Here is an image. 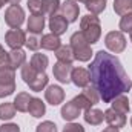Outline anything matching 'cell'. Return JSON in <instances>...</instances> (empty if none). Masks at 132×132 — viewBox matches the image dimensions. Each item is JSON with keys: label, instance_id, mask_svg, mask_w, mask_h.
Listing matches in <instances>:
<instances>
[{"label": "cell", "instance_id": "6da1fadb", "mask_svg": "<svg viewBox=\"0 0 132 132\" xmlns=\"http://www.w3.org/2000/svg\"><path fill=\"white\" fill-rule=\"evenodd\" d=\"M89 74L92 86L98 91L100 98L104 103H111L115 97L131 91L132 88V80L123 69L121 62L106 51L95 52L89 66Z\"/></svg>", "mask_w": 132, "mask_h": 132}, {"label": "cell", "instance_id": "7a4b0ae2", "mask_svg": "<svg viewBox=\"0 0 132 132\" xmlns=\"http://www.w3.org/2000/svg\"><path fill=\"white\" fill-rule=\"evenodd\" d=\"M80 32L83 34V37L88 40L89 45L97 43L101 37V25H100V19L94 14H88L85 17H81L80 20Z\"/></svg>", "mask_w": 132, "mask_h": 132}, {"label": "cell", "instance_id": "3957f363", "mask_svg": "<svg viewBox=\"0 0 132 132\" xmlns=\"http://www.w3.org/2000/svg\"><path fill=\"white\" fill-rule=\"evenodd\" d=\"M71 48H72V52H74V57L75 60L78 62H89L91 57H92V49H91V45L88 43V40L83 37L81 32H74L71 35Z\"/></svg>", "mask_w": 132, "mask_h": 132}, {"label": "cell", "instance_id": "277c9868", "mask_svg": "<svg viewBox=\"0 0 132 132\" xmlns=\"http://www.w3.org/2000/svg\"><path fill=\"white\" fill-rule=\"evenodd\" d=\"M104 45L111 52L120 54L126 49V38L121 31H111L104 37Z\"/></svg>", "mask_w": 132, "mask_h": 132}, {"label": "cell", "instance_id": "5b68a950", "mask_svg": "<svg viewBox=\"0 0 132 132\" xmlns=\"http://www.w3.org/2000/svg\"><path fill=\"white\" fill-rule=\"evenodd\" d=\"M5 22L9 28H20L25 22V11L20 5H11L5 11Z\"/></svg>", "mask_w": 132, "mask_h": 132}, {"label": "cell", "instance_id": "8992f818", "mask_svg": "<svg viewBox=\"0 0 132 132\" xmlns=\"http://www.w3.org/2000/svg\"><path fill=\"white\" fill-rule=\"evenodd\" d=\"M5 42L11 49H20L26 42V34L20 28H12L5 34Z\"/></svg>", "mask_w": 132, "mask_h": 132}, {"label": "cell", "instance_id": "52a82bcc", "mask_svg": "<svg viewBox=\"0 0 132 132\" xmlns=\"http://www.w3.org/2000/svg\"><path fill=\"white\" fill-rule=\"evenodd\" d=\"M59 11H60V15H63L69 23H72V22H77V19H78L80 6L74 0H66V2H63L60 5V9Z\"/></svg>", "mask_w": 132, "mask_h": 132}, {"label": "cell", "instance_id": "ba28073f", "mask_svg": "<svg viewBox=\"0 0 132 132\" xmlns=\"http://www.w3.org/2000/svg\"><path fill=\"white\" fill-rule=\"evenodd\" d=\"M72 63H63V62H57L52 68V74L54 77L60 81V83H69L71 81V72H72Z\"/></svg>", "mask_w": 132, "mask_h": 132}, {"label": "cell", "instance_id": "9c48e42d", "mask_svg": "<svg viewBox=\"0 0 132 132\" xmlns=\"http://www.w3.org/2000/svg\"><path fill=\"white\" fill-rule=\"evenodd\" d=\"M71 81L77 86V88H86L91 81V74L89 69L85 68H74L71 72Z\"/></svg>", "mask_w": 132, "mask_h": 132}, {"label": "cell", "instance_id": "30bf717a", "mask_svg": "<svg viewBox=\"0 0 132 132\" xmlns=\"http://www.w3.org/2000/svg\"><path fill=\"white\" fill-rule=\"evenodd\" d=\"M104 120H106V123H108L109 126L117 128V129H120V128H123V126L126 125V117H125V114H121V112H118V111H115V109H112V108H109V109L104 111Z\"/></svg>", "mask_w": 132, "mask_h": 132}, {"label": "cell", "instance_id": "8fae6325", "mask_svg": "<svg viewBox=\"0 0 132 132\" xmlns=\"http://www.w3.org/2000/svg\"><path fill=\"white\" fill-rule=\"evenodd\" d=\"M45 98H46V101L49 104L57 106V104L63 103V100H65V91L60 86H57V85H51L45 91Z\"/></svg>", "mask_w": 132, "mask_h": 132}, {"label": "cell", "instance_id": "7c38bea8", "mask_svg": "<svg viewBox=\"0 0 132 132\" xmlns=\"http://www.w3.org/2000/svg\"><path fill=\"white\" fill-rule=\"evenodd\" d=\"M68 20H66L63 15H60V14H54V15H51L49 17V29H51V32L55 34V35H62V34L66 32V29H68Z\"/></svg>", "mask_w": 132, "mask_h": 132}, {"label": "cell", "instance_id": "4fadbf2b", "mask_svg": "<svg viewBox=\"0 0 132 132\" xmlns=\"http://www.w3.org/2000/svg\"><path fill=\"white\" fill-rule=\"evenodd\" d=\"M25 63H26V54H25V51H22V49H12L11 52H8V65L11 66L14 71L17 68H22Z\"/></svg>", "mask_w": 132, "mask_h": 132}, {"label": "cell", "instance_id": "5bb4252c", "mask_svg": "<svg viewBox=\"0 0 132 132\" xmlns=\"http://www.w3.org/2000/svg\"><path fill=\"white\" fill-rule=\"evenodd\" d=\"M40 46L43 49H46V51H57L62 46V40H60L59 35H55L52 32L46 34V35H43L40 38Z\"/></svg>", "mask_w": 132, "mask_h": 132}, {"label": "cell", "instance_id": "9a60e30c", "mask_svg": "<svg viewBox=\"0 0 132 132\" xmlns=\"http://www.w3.org/2000/svg\"><path fill=\"white\" fill-rule=\"evenodd\" d=\"M45 28V15L40 14H31L28 19V32L31 34H42Z\"/></svg>", "mask_w": 132, "mask_h": 132}, {"label": "cell", "instance_id": "2e32d148", "mask_svg": "<svg viewBox=\"0 0 132 132\" xmlns=\"http://www.w3.org/2000/svg\"><path fill=\"white\" fill-rule=\"evenodd\" d=\"M85 121L91 126H98L103 123L104 120V112L100 111V109H95V108H91L88 111H85Z\"/></svg>", "mask_w": 132, "mask_h": 132}, {"label": "cell", "instance_id": "e0dca14e", "mask_svg": "<svg viewBox=\"0 0 132 132\" xmlns=\"http://www.w3.org/2000/svg\"><path fill=\"white\" fill-rule=\"evenodd\" d=\"M80 112H81V109H80L72 100L68 101L66 104H63V108H62V117H63V120H66V121L75 120V118L80 115Z\"/></svg>", "mask_w": 132, "mask_h": 132}, {"label": "cell", "instance_id": "ac0fdd59", "mask_svg": "<svg viewBox=\"0 0 132 132\" xmlns=\"http://www.w3.org/2000/svg\"><path fill=\"white\" fill-rule=\"evenodd\" d=\"M31 95L28 94V92H19L17 95H15V98H14V106H15V109L19 111V112H28V109H29V103H31Z\"/></svg>", "mask_w": 132, "mask_h": 132}, {"label": "cell", "instance_id": "d6986e66", "mask_svg": "<svg viewBox=\"0 0 132 132\" xmlns=\"http://www.w3.org/2000/svg\"><path fill=\"white\" fill-rule=\"evenodd\" d=\"M28 112L32 115L34 118H40V117L45 115V112H46V106H45V103H43L40 98L32 97V98H31V103H29V109H28Z\"/></svg>", "mask_w": 132, "mask_h": 132}, {"label": "cell", "instance_id": "ffe728a7", "mask_svg": "<svg viewBox=\"0 0 132 132\" xmlns=\"http://www.w3.org/2000/svg\"><path fill=\"white\" fill-rule=\"evenodd\" d=\"M55 57L59 62H63V63H72L75 60L74 57V52H72V48L68 46V45H62L57 51H55Z\"/></svg>", "mask_w": 132, "mask_h": 132}, {"label": "cell", "instance_id": "44dd1931", "mask_svg": "<svg viewBox=\"0 0 132 132\" xmlns=\"http://www.w3.org/2000/svg\"><path fill=\"white\" fill-rule=\"evenodd\" d=\"M0 83L3 85H15V74L9 65L0 66Z\"/></svg>", "mask_w": 132, "mask_h": 132}, {"label": "cell", "instance_id": "7402d4cb", "mask_svg": "<svg viewBox=\"0 0 132 132\" xmlns=\"http://www.w3.org/2000/svg\"><path fill=\"white\" fill-rule=\"evenodd\" d=\"M112 109H115V111H118V112H121V114H128L129 109H131L128 97H126L125 94L115 97V98L112 100Z\"/></svg>", "mask_w": 132, "mask_h": 132}, {"label": "cell", "instance_id": "603a6c76", "mask_svg": "<svg viewBox=\"0 0 132 132\" xmlns=\"http://www.w3.org/2000/svg\"><path fill=\"white\" fill-rule=\"evenodd\" d=\"M38 72H40V71H37L31 63H25V65L22 66V78H23V81H25L26 85L32 83L34 78L38 75Z\"/></svg>", "mask_w": 132, "mask_h": 132}, {"label": "cell", "instance_id": "cb8c5ba5", "mask_svg": "<svg viewBox=\"0 0 132 132\" xmlns=\"http://www.w3.org/2000/svg\"><path fill=\"white\" fill-rule=\"evenodd\" d=\"M29 63H31L37 71L45 72V69H46L48 65H49V60H48V57H46L45 54L37 52V54H34V55H32V59H31V62H29Z\"/></svg>", "mask_w": 132, "mask_h": 132}, {"label": "cell", "instance_id": "d4e9b609", "mask_svg": "<svg viewBox=\"0 0 132 132\" xmlns=\"http://www.w3.org/2000/svg\"><path fill=\"white\" fill-rule=\"evenodd\" d=\"M48 75L45 74V72H38V75L34 78L32 83H29L28 86L31 88V91H34V92H40L42 89H45L46 88V85H48Z\"/></svg>", "mask_w": 132, "mask_h": 132}, {"label": "cell", "instance_id": "484cf974", "mask_svg": "<svg viewBox=\"0 0 132 132\" xmlns=\"http://www.w3.org/2000/svg\"><path fill=\"white\" fill-rule=\"evenodd\" d=\"M15 106L14 103H2L0 104V120L6 121V120H11L15 117Z\"/></svg>", "mask_w": 132, "mask_h": 132}, {"label": "cell", "instance_id": "4316f807", "mask_svg": "<svg viewBox=\"0 0 132 132\" xmlns=\"http://www.w3.org/2000/svg\"><path fill=\"white\" fill-rule=\"evenodd\" d=\"M114 11L118 15L132 12V0H114Z\"/></svg>", "mask_w": 132, "mask_h": 132}, {"label": "cell", "instance_id": "83f0119b", "mask_svg": "<svg viewBox=\"0 0 132 132\" xmlns=\"http://www.w3.org/2000/svg\"><path fill=\"white\" fill-rule=\"evenodd\" d=\"M85 5H86V9L94 15H97L106 9V0H86Z\"/></svg>", "mask_w": 132, "mask_h": 132}, {"label": "cell", "instance_id": "f1b7e54d", "mask_svg": "<svg viewBox=\"0 0 132 132\" xmlns=\"http://www.w3.org/2000/svg\"><path fill=\"white\" fill-rule=\"evenodd\" d=\"M81 94L88 98V101L94 106V104H97L98 103V100H100V94H98V91L94 88V86H86V88H83V91H81Z\"/></svg>", "mask_w": 132, "mask_h": 132}, {"label": "cell", "instance_id": "f546056e", "mask_svg": "<svg viewBox=\"0 0 132 132\" xmlns=\"http://www.w3.org/2000/svg\"><path fill=\"white\" fill-rule=\"evenodd\" d=\"M45 5V15H54L59 9H60V0H43Z\"/></svg>", "mask_w": 132, "mask_h": 132}, {"label": "cell", "instance_id": "4dcf8cb0", "mask_svg": "<svg viewBox=\"0 0 132 132\" xmlns=\"http://www.w3.org/2000/svg\"><path fill=\"white\" fill-rule=\"evenodd\" d=\"M28 9H29L32 14L45 15V5H43V0H28Z\"/></svg>", "mask_w": 132, "mask_h": 132}, {"label": "cell", "instance_id": "1f68e13d", "mask_svg": "<svg viewBox=\"0 0 132 132\" xmlns=\"http://www.w3.org/2000/svg\"><path fill=\"white\" fill-rule=\"evenodd\" d=\"M118 26H120L121 32H132V12L121 15V20H120Z\"/></svg>", "mask_w": 132, "mask_h": 132}, {"label": "cell", "instance_id": "d6a6232c", "mask_svg": "<svg viewBox=\"0 0 132 132\" xmlns=\"http://www.w3.org/2000/svg\"><path fill=\"white\" fill-rule=\"evenodd\" d=\"M25 45H26L28 49H31V51H37V49L40 48V38H38V35H37V34H31L29 32V35H26V42H25Z\"/></svg>", "mask_w": 132, "mask_h": 132}, {"label": "cell", "instance_id": "836d02e7", "mask_svg": "<svg viewBox=\"0 0 132 132\" xmlns=\"http://www.w3.org/2000/svg\"><path fill=\"white\" fill-rule=\"evenodd\" d=\"M80 109H85V111H88V109H91L92 108V104L88 101V98L83 95V94H80V95H77V97H74V100H72Z\"/></svg>", "mask_w": 132, "mask_h": 132}, {"label": "cell", "instance_id": "e575fe53", "mask_svg": "<svg viewBox=\"0 0 132 132\" xmlns=\"http://www.w3.org/2000/svg\"><path fill=\"white\" fill-rule=\"evenodd\" d=\"M35 132H57V126L52 121H43L35 128Z\"/></svg>", "mask_w": 132, "mask_h": 132}, {"label": "cell", "instance_id": "d590c367", "mask_svg": "<svg viewBox=\"0 0 132 132\" xmlns=\"http://www.w3.org/2000/svg\"><path fill=\"white\" fill-rule=\"evenodd\" d=\"M14 91H15V85H3V83H0V98L11 95Z\"/></svg>", "mask_w": 132, "mask_h": 132}, {"label": "cell", "instance_id": "8d00e7d4", "mask_svg": "<svg viewBox=\"0 0 132 132\" xmlns=\"http://www.w3.org/2000/svg\"><path fill=\"white\" fill-rule=\"evenodd\" d=\"M63 132H85V128L78 123H68L63 128Z\"/></svg>", "mask_w": 132, "mask_h": 132}, {"label": "cell", "instance_id": "74e56055", "mask_svg": "<svg viewBox=\"0 0 132 132\" xmlns=\"http://www.w3.org/2000/svg\"><path fill=\"white\" fill-rule=\"evenodd\" d=\"M0 132H20V128L15 123H5L0 126Z\"/></svg>", "mask_w": 132, "mask_h": 132}, {"label": "cell", "instance_id": "f35d334b", "mask_svg": "<svg viewBox=\"0 0 132 132\" xmlns=\"http://www.w3.org/2000/svg\"><path fill=\"white\" fill-rule=\"evenodd\" d=\"M5 65H8V52L0 45V66H5Z\"/></svg>", "mask_w": 132, "mask_h": 132}, {"label": "cell", "instance_id": "ab89813d", "mask_svg": "<svg viewBox=\"0 0 132 132\" xmlns=\"http://www.w3.org/2000/svg\"><path fill=\"white\" fill-rule=\"evenodd\" d=\"M101 132H120L117 128H112V126H109V128H106V129H103Z\"/></svg>", "mask_w": 132, "mask_h": 132}, {"label": "cell", "instance_id": "60d3db41", "mask_svg": "<svg viewBox=\"0 0 132 132\" xmlns=\"http://www.w3.org/2000/svg\"><path fill=\"white\" fill-rule=\"evenodd\" d=\"M5 3H9V5H19L20 0H5Z\"/></svg>", "mask_w": 132, "mask_h": 132}, {"label": "cell", "instance_id": "b9f144b4", "mask_svg": "<svg viewBox=\"0 0 132 132\" xmlns=\"http://www.w3.org/2000/svg\"><path fill=\"white\" fill-rule=\"evenodd\" d=\"M5 5V0H0V9H2V6Z\"/></svg>", "mask_w": 132, "mask_h": 132}, {"label": "cell", "instance_id": "7bdbcfd3", "mask_svg": "<svg viewBox=\"0 0 132 132\" xmlns=\"http://www.w3.org/2000/svg\"><path fill=\"white\" fill-rule=\"evenodd\" d=\"M74 2H81V3H86V0H74Z\"/></svg>", "mask_w": 132, "mask_h": 132}, {"label": "cell", "instance_id": "ee69618b", "mask_svg": "<svg viewBox=\"0 0 132 132\" xmlns=\"http://www.w3.org/2000/svg\"><path fill=\"white\" fill-rule=\"evenodd\" d=\"M129 35H131V42H132V32H129Z\"/></svg>", "mask_w": 132, "mask_h": 132}, {"label": "cell", "instance_id": "f6af8a7d", "mask_svg": "<svg viewBox=\"0 0 132 132\" xmlns=\"http://www.w3.org/2000/svg\"><path fill=\"white\" fill-rule=\"evenodd\" d=\"M131 126H132V118H131Z\"/></svg>", "mask_w": 132, "mask_h": 132}]
</instances>
